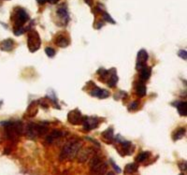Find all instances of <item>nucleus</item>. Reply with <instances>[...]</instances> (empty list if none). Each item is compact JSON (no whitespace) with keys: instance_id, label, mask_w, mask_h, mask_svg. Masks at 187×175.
<instances>
[{"instance_id":"1","label":"nucleus","mask_w":187,"mask_h":175,"mask_svg":"<svg viewBox=\"0 0 187 175\" xmlns=\"http://www.w3.org/2000/svg\"><path fill=\"white\" fill-rule=\"evenodd\" d=\"M82 147V142L78 141H73L68 142L63 147L61 153H60L59 159L60 161L64 160H72L77 155L79 150Z\"/></svg>"},{"instance_id":"2","label":"nucleus","mask_w":187,"mask_h":175,"mask_svg":"<svg viewBox=\"0 0 187 175\" xmlns=\"http://www.w3.org/2000/svg\"><path fill=\"white\" fill-rule=\"evenodd\" d=\"M107 164L98 156L92 158L90 163V174L91 175H105L107 171Z\"/></svg>"},{"instance_id":"3","label":"nucleus","mask_w":187,"mask_h":175,"mask_svg":"<svg viewBox=\"0 0 187 175\" xmlns=\"http://www.w3.org/2000/svg\"><path fill=\"white\" fill-rule=\"evenodd\" d=\"M48 131V128L44 127L43 125H38L34 123H30L26 126L25 128V135L29 139H36L38 136L45 134Z\"/></svg>"},{"instance_id":"4","label":"nucleus","mask_w":187,"mask_h":175,"mask_svg":"<svg viewBox=\"0 0 187 175\" xmlns=\"http://www.w3.org/2000/svg\"><path fill=\"white\" fill-rule=\"evenodd\" d=\"M40 44H41V40L38 32L34 30L29 32L28 38H27V46H28V49L30 50V52H37L40 49Z\"/></svg>"},{"instance_id":"5","label":"nucleus","mask_w":187,"mask_h":175,"mask_svg":"<svg viewBox=\"0 0 187 175\" xmlns=\"http://www.w3.org/2000/svg\"><path fill=\"white\" fill-rule=\"evenodd\" d=\"M14 22H15V29L16 28H20L23 26V24H25L28 19H29V16L26 13V11L23 9H19L17 10V12L15 14V17H14Z\"/></svg>"},{"instance_id":"6","label":"nucleus","mask_w":187,"mask_h":175,"mask_svg":"<svg viewBox=\"0 0 187 175\" xmlns=\"http://www.w3.org/2000/svg\"><path fill=\"white\" fill-rule=\"evenodd\" d=\"M68 120L70 124L72 125H80L83 122V116L82 115V112L79 110H73L69 112L68 114Z\"/></svg>"},{"instance_id":"7","label":"nucleus","mask_w":187,"mask_h":175,"mask_svg":"<svg viewBox=\"0 0 187 175\" xmlns=\"http://www.w3.org/2000/svg\"><path fill=\"white\" fill-rule=\"evenodd\" d=\"M148 61V52L145 50H140L137 52V70H140L143 67L146 66V63Z\"/></svg>"},{"instance_id":"8","label":"nucleus","mask_w":187,"mask_h":175,"mask_svg":"<svg viewBox=\"0 0 187 175\" xmlns=\"http://www.w3.org/2000/svg\"><path fill=\"white\" fill-rule=\"evenodd\" d=\"M82 125L86 130H91L97 128L98 126V120L96 117H83Z\"/></svg>"},{"instance_id":"9","label":"nucleus","mask_w":187,"mask_h":175,"mask_svg":"<svg viewBox=\"0 0 187 175\" xmlns=\"http://www.w3.org/2000/svg\"><path fill=\"white\" fill-rule=\"evenodd\" d=\"M63 136V132L60 131V130H52L50 134L47 136V138H46V142L49 144H52L54 143V142L57 140V139L61 138Z\"/></svg>"},{"instance_id":"10","label":"nucleus","mask_w":187,"mask_h":175,"mask_svg":"<svg viewBox=\"0 0 187 175\" xmlns=\"http://www.w3.org/2000/svg\"><path fill=\"white\" fill-rule=\"evenodd\" d=\"M91 96H97V98H101V99H103V98H107L109 96H110V93H109L108 91H106V90H103V89H99V88H95L93 91H92L91 93Z\"/></svg>"},{"instance_id":"11","label":"nucleus","mask_w":187,"mask_h":175,"mask_svg":"<svg viewBox=\"0 0 187 175\" xmlns=\"http://www.w3.org/2000/svg\"><path fill=\"white\" fill-rule=\"evenodd\" d=\"M178 110V112L180 115L182 116H186L187 115V103L185 101H180L176 102L175 104H173Z\"/></svg>"},{"instance_id":"12","label":"nucleus","mask_w":187,"mask_h":175,"mask_svg":"<svg viewBox=\"0 0 187 175\" xmlns=\"http://www.w3.org/2000/svg\"><path fill=\"white\" fill-rule=\"evenodd\" d=\"M91 153V151L89 149H80L79 152H78L77 155H78V160L80 162H85L88 159Z\"/></svg>"},{"instance_id":"13","label":"nucleus","mask_w":187,"mask_h":175,"mask_svg":"<svg viewBox=\"0 0 187 175\" xmlns=\"http://www.w3.org/2000/svg\"><path fill=\"white\" fill-rule=\"evenodd\" d=\"M13 48H14V42L12 40H10V38L3 40L1 43H0V49H1L2 51L9 52V51H11Z\"/></svg>"},{"instance_id":"14","label":"nucleus","mask_w":187,"mask_h":175,"mask_svg":"<svg viewBox=\"0 0 187 175\" xmlns=\"http://www.w3.org/2000/svg\"><path fill=\"white\" fill-rule=\"evenodd\" d=\"M55 44L60 48H66L69 45V40L68 38H66L65 36L60 35L56 38L55 40Z\"/></svg>"},{"instance_id":"15","label":"nucleus","mask_w":187,"mask_h":175,"mask_svg":"<svg viewBox=\"0 0 187 175\" xmlns=\"http://www.w3.org/2000/svg\"><path fill=\"white\" fill-rule=\"evenodd\" d=\"M151 67L147 66L143 67L140 69V79H141V81H147L151 77Z\"/></svg>"},{"instance_id":"16","label":"nucleus","mask_w":187,"mask_h":175,"mask_svg":"<svg viewBox=\"0 0 187 175\" xmlns=\"http://www.w3.org/2000/svg\"><path fill=\"white\" fill-rule=\"evenodd\" d=\"M146 86L145 84H144L142 81H140L137 84V87H136V93L137 96H139V98H143L144 96L146 95Z\"/></svg>"},{"instance_id":"17","label":"nucleus","mask_w":187,"mask_h":175,"mask_svg":"<svg viewBox=\"0 0 187 175\" xmlns=\"http://www.w3.org/2000/svg\"><path fill=\"white\" fill-rule=\"evenodd\" d=\"M102 136L105 140H107L109 141H111L113 140V129L111 127V128H108L107 130H105L103 133H102Z\"/></svg>"},{"instance_id":"18","label":"nucleus","mask_w":187,"mask_h":175,"mask_svg":"<svg viewBox=\"0 0 187 175\" xmlns=\"http://www.w3.org/2000/svg\"><path fill=\"white\" fill-rule=\"evenodd\" d=\"M185 135V128H179L178 130L175 131V133L173 135V140L174 141H178L181 140V139Z\"/></svg>"},{"instance_id":"19","label":"nucleus","mask_w":187,"mask_h":175,"mask_svg":"<svg viewBox=\"0 0 187 175\" xmlns=\"http://www.w3.org/2000/svg\"><path fill=\"white\" fill-rule=\"evenodd\" d=\"M117 83H118V77H117V75H116V73L113 72L111 76L110 80L108 81V85L110 87H114L115 85L117 84Z\"/></svg>"},{"instance_id":"20","label":"nucleus","mask_w":187,"mask_h":175,"mask_svg":"<svg viewBox=\"0 0 187 175\" xmlns=\"http://www.w3.org/2000/svg\"><path fill=\"white\" fill-rule=\"evenodd\" d=\"M149 155H150V153L149 152H142V153H140L139 155L137 156V158L136 160L137 162H143V161H145V160L149 158Z\"/></svg>"},{"instance_id":"21","label":"nucleus","mask_w":187,"mask_h":175,"mask_svg":"<svg viewBox=\"0 0 187 175\" xmlns=\"http://www.w3.org/2000/svg\"><path fill=\"white\" fill-rule=\"evenodd\" d=\"M57 14L62 18V19H68V11H66V8L64 7H61V8H59L58 10H57Z\"/></svg>"},{"instance_id":"22","label":"nucleus","mask_w":187,"mask_h":175,"mask_svg":"<svg viewBox=\"0 0 187 175\" xmlns=\"http://www.w3.org/2000/svg\"><path fill=\"white\" fill-rule=\"evenodd\" d=\"M137 170V165L135 163H131V164H128L126 165L125 167V171L127 173H133V172H136Z\"/></svg>"},{"instance_id":"23","label":"nucleus","mask_w":187,"mask_h":175,"mask_svg":"<svg viewBox=\"0 0 187 175\" xmlns=\"http://www.w3.org/2000/svg\"><path fill=\"white\" fill-rule=\"evenodd\" d=\"M45 52L49 57H54L55 55V51L52 48H50V47H47L45 49Z\"/></svg>"},{"instance_id":"24","label":"nucleus","mask_w":187,"mask_h":175,"mask_svg":"<svg viewBox=\"0 0 187 175\" xmlns=\"http://www.w3.org/2000/svg\"><path fill=\"white\" fill-rule=\"evenodd\" d=\"M103 18H104V20L105 21H107V22L109 23H111V24H115V21L112 19V18L111 17L110 14H108L107 12H103Z\"/></svg>"},{"instance_id":"25","label":"nucleus","mask_w":187,"mask_h":175,"mask_svg":"<svg viewBox=\"0 0 187 175\" xmlns=\"http://www.w3.org/2000/svg\"><path fill=\"white\" fill-rule=\"evenodd\" d=\"M178 55H179L180 57H181V58L186 60V57H187V52L185 51V50H181V51L179 52Z\"/></svg>"},{"instance_id":"26","label":"nucleus","mask_w":187,"mask_h":175,"mask_svg":"<svg viewBox=\"0 0 187 175\" xmlns=\"http://www.w3.org/2000/svg\"><path fill=\"white\" fill-rule=\"evenodd\" d=\"M137 106H139V101H134L131 103V105L129 106V110H135L137 109Z\"/></svg>"},{"instance_id":"27","label":"nucleus","mask_w":187,"mask_h":175,"mask_svg":"<svg viewBox=\"0 0 187 175\" xmlns=\"http://www.w3.org/2000/svg\"><path fill=\"white\" fill-rule=\"evenodd\" d=\"M111 163L112 167L114 168V170H115L116 171H117V173H120V172H121V171H122V170H121V169H120V168H119L117 165H116V164H115L114 162H113V160H111Z\"/></svg>"},{"instance_id":"28","label":"nucleus","mask_w":187,"mask_h":175,"mask_svg":"<svg viewBox=\"0 0 187 175\" xmlns=\"http://www.w3.org/2000/svg\"><path fill=\"white\" fill-rule=\"evenodd\" d=\"M179 167H180V169H181V170L185 171L186 170V162L182 161L181 163H179Z\"/></svg>"},{"instance_id":"29","label":"nucleus","mask_w":187,"mask_h":175,"mask_svg":"<svg viewBox=\"0 0 187 175\" xmlns=\"http://www.w3.org/2000/svg\"><path fill=\"white\" fill-rule=\"evenodd\" d=\"M59 1V0H47V2L51 3V4H56Z\"/></svg>"},{"instance_id":"30","label":"nucleus","mask_w":187,"mask_h":175,"mask_svg":"<svg viewBox=\"0 0 187 175\" xmlns=\"http://www.w3.org/2000/svg\"><path fill=\"white\" fill-rule=\"evenodd\" d=\"M37 2L38 3V4H45L46 2H47V0H37Z\"/></svg>"},{"instance_id":"31","label":"nucleus","mask_w":187,"mask_h":175,"mask_svg":"<svg viewBox=\"0 0 187 175\" xmlns=\"http://www.w3.org/2000/svg\"><path fill=\"white\" fill-rule=\"evenodd\" d=\"M107 175H114V173H113V172H109Z\"/></svg>"},{"instance_id":"32","label":"nucleus","mask_w":187,"mask_h":175,"mask_svg":"<svg viewBox=\"0 0 187 175\" xmlns=\"http://www.w3.org/2000/svg\"><path fill=\"white\" fill-rule=\"evenodd\" d=\"M180 175H184V174H180Z\"/></svg>"}]
</instances>
